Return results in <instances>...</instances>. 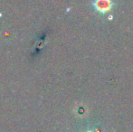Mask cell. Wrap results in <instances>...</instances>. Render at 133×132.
Instances as JSON below:
<instances>
[{"instance_id": "1", "label": "cell", "mask_w": 133, "mask_h": 132, "mask_svg": "<svg viewBox=\"0 0 133 132\" xmlns=\"http://www.w3.org/2000/svg\"><path fill=\"white\" fill-rule=\"evenodd\" d=\"M114 5L115 4L113 2L109 0H98V1L92 2V5L94 6V8L102 14H105L108 11H110Z\"/></svg>"}, {"instance_id": "2", "label": "cell", "mask_w": 133, "mask_h": 132, "mask_svg": "<svg viewBox=\"0 0 133 132\" xmlns=\"http://www.w3.org/2000/svg\"><path fill=\"white\" fill-rule=\"evenodd\" d=\"M86 132H94V131H93L92 129H89V130H87Z\"/></svg>"}]
</instances>
